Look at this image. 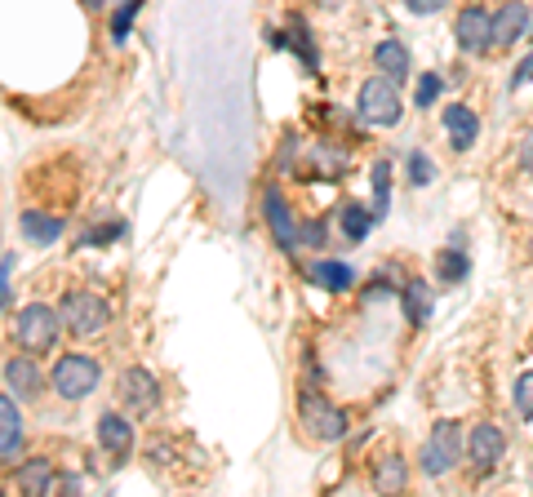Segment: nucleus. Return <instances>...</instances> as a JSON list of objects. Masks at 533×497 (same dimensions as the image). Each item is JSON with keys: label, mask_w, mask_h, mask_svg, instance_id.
I'll return each mask as SVG.
<instances>
[{"label": "nucleus", "mask_w": 533, "mask_h": 497, "mask_svg": "<svg viewBox=\"0 0 533 497\" xmlns=\"http://www.w3.org/2000/svg\"><path fill=\"white\" fill-rule=\"evenodd\" d=\"M58 333H63V320H58V311L45 306V302L23 306L18 320H14V337H18V347H23L27 356H49V351L58 347Z\"/></svg>", "instance_id": "f257e3e1"}, {"label": "nucleus", "mask_w": 533, "mask_h": 497, "mask_svg": "<svg viewBox=\"0 0 533 497\" xmlns=\"http://www.w3.org/2000/svg\"><path fill=\"white\" fill-rule=\"evenodd\" d=\"M102 382V365L94 356H85V351H67L54 360V391L67 399V404H76V399H89L99 391Z\"/></svg>", "instance_id": "f03ea898"}, {"label": "nucleus", "mask_w": 533, "mask_h": 497, "mask_svg": "<svg viewBox=\"0 0 533 497\" xmlns=\"http://www.w3.org/2000/svg\"><path fill=\"white\" fill-rule=\"evenodd\" d=\"M58 320H63V329L71 337H99L107 325H111V306L99 298V294H89V289H71L58 306Z\"/></svg>", "instance_id": "7ed1b4c3"}, {"label": "nucleus", "mask_w": 533, "mask_h": 497, "mask_svg": "<svg viewBox=\"0 0 533 497\" xmlns=\"http://www.w3.org/2000/svg\"><path fill=\"white\" fill-rule=\"evenodd\" d=\"M298 422H302V431L311 435V440H320V444H338L347 435V413L338 404H329L325 396H316V391H302L298 396Z\"/></svg>", "instance_id": "20e7f679"}, {"label": "nucleus", "mask_w": 533, "mask_h": 497, "mask_svg": "<svg viewBox=\"0 0 533 497\" xmlns=\"http://www.w3.org/2000/svg\"><path fill=\"white\" fill-rule=\"evenodd\" d=\"M463 462V431H458V422H435L432 440L423 444V475H432V480H440V475H449L454 466Z\"/></svg>", "instance_id": "39448f33"}, {"label": "nucleus", "mask_w": 533, "mask_h": 497, "mask_svg": "<svg viewBox=\"0 0 533 497\" xmlns=\"http://www.w3.org/2000/svg\"><path fill=\"white\" fill-rule=\"evenodd\" d=\"M356 107H361V116H365L369 125H396L400 120V94H396V80H387V76H369L365 85H361V94H356Z\"/></svg>", "instance_id": "423d86ee"}, {"label": "nucleus", "mask_w": 533, "mask_h": 497, "mask_svg": "<svg viewBox=\"0 0 533 497\" xmlns=\"http://www.w3.org/2000/svg\"><path fill=\"white\" fill-rule=\"evenodd\" d=\"M454 40H458V49L471 54V58L489 54L494 49V14L485 5H466L463 14H458V23H454Z\"/></svg>", "instance_id": "0eeeda50"}, {"label": "nucleus", "mask_w": 533, "mask_h": 497, "mask_svg": "<svg viewBox=\"0 0 533 497\" xmlns=\"http://www.w3.org/2000/svg\"><path fill=\"white\" fill-rule=\"evenodd\" d=\"M502 453H507V435H502L494 422H476L471 435H466V453H463L466 462L485 475V471H494V466L502 462Z\"/></svg>", "instance_id": "6e6552de"}, {"label": "nucleus", "mask_w": 533, "mask_h": 497, "mask_svg": "<svg viewBox=\"0 0 533 497\" xmlns=\"http://www.w3.org/2000/svg\"><path fill=\"white\" fill-rule=\"evenodd\" d=\"M263 218H266V227H271V235H276V244L285 254H298V223H294L289 200L280 196V187H266L263 192Z\"/></svg>", "instance_id": "1a4fd4ad"}, {"label": "nucleus", "mask_w": 533, "mask_h": 497, "mask_svg": "<svg viewBox=\"0 0 533 497\" xmlns=\"http://www.w3.org/2000/svg\"><path fill=\"white\" fill-rule=\"evenodd\" d=\"M116 391H120V404H125L130 413H152V409L161 404V382H156L147 368H125L120 382H116Z\"/></svg>", "instance_id": "9d476101"}, {"label": "nucleus", "mask_w": 533, "mask_h": 497, "mask_svg": "<svg viewBox=\"0 0 533 497\" xmlns=\"http://www.w3.org/2000/svg\"><path fill=\"white\" fill-rule=\"evenodd\" d=\"M18 453H23V413L14 396H0V466H18Z\"/></svg>", "instance_id": "9b49d317"}, {"label": "nucleus", "mask_w": 533, "mask_h": 497, "mask_svg": "<svg viewBox=\"0 0 533 497\" xmlns=\"http://www.w3.org/2000/svg\"><path fill=\"white\" fill-rule=\"evenodd\" d=\"M5 387L14 391L18 399H36L40 391H45V373L36 368V356H14L9 365H5Z\"/></svg>", "instance_id": "f8f14e48"}, {"label": "nucleus", "mask_w": 533, "mask_h": 497, "mask_svg": "<svg viewBox=\"0 0 533 497\" xmlns=\"http://www.w3.org/2000/svg\"><path fill=\"white\" fill-rule=\"evenodd\" d=\"M444 138L454 142V151H471L476 138H480V116L463 102H449L444 107Z\"/></svg>", "instance_id": "ddd939ff"}, {"label": "nucleus", "mask_w": 533, "mask_h": 497, "mask_svg": "<svg viewBox=\"0 0 533 497\" xmlns=\"http://www.w3.org/2000/svg\"><path fill=\"white\" fill-rule=\"evenodd\" d=\"M520 36H529V5H525V0H507L498 14H494V45L507 49V45H516Z\"/></svg>", "instance_id": "4468645a"}, {"label": "nucleus", "mask_w": 533, "mask_h": 497, "mask_svg": "<svg viewBox=\"0 0 533 497\" xmlns=\"http://www.w3.org/2000/svg\"><path fill=\"white\" fill-rule=\"evenodd\" d=\"M99 444L111 458H130L133 453V422H125V413H102L99 418Z\"/></svg>", "instance_id": "2eb2a0df"}, {"label": "nucleus", "mask_w": 533, "mask_h": 497, "mask_svg": "<svg viewBox=\"0 0 533 497\" xmlns=\"http://www.w3.org/2000/svg\"><path fill=\"white\" fill-rule=\"evenodd\" d=\"M18 227L27 235V244H54V240L63 235V218H54V213H45V209H23Z\"/></svg>", "instance_id": "dca6fc26"}, {"label": "nucleus", "mask_w": 533, "mask_h": 497, "mask_svg": "<svg viewBox=\"0 0 533 497\" xmlns=\"http://www.w3.org/2000/svg\"><path fill=\"white\" fill-rule=\"evenodd\" d=\"M373 67L387 76V80H409V67H413V58H409V49L400 45V40H382L378 49H373Z\"/></svg>", "instance_id": "f3484780"}, {"label": "nucleus", "mask_w": 533, "mask_h": 497, "mask_svg": "<svg viewBox=\"0 0 533 497\" xmlns=\"http://www.w3.org/2000/svg\"><path fill=\"white\" fill-rule=\"evenodd\" d=\"M311 280H316L320 289H329V294H347V289L356 285V271H351L347 263L320 258V263H311Z\"/></svg>", "instance_id": "a211bd4d"}, {"label": "nucleus", "mask_w": 533, "mask_h": 497, "mask_svg": "<svg viewBox=\"0 0 533 497\" xmlns=\"http://www.w3.org/2000/svg\"><path fill=\"white\" fill-rule=\"evenodd\" d=\"M18 489L23 493H54V462L49 458H27L18 466Z\"/></svg>", "instance_id": "6ab92c4d"}, {"label": "nucleus", "mask_w": 533, "mask_h": 497, "mask_svg": "<svg viewBox=\"0 0 533 497\" xmlns=\"http://www.w3.org/2000/svg\"><path fill=\"white\" fill-rule=\"evenodd\" d=\"M404 484H409V462L404 458L392 453V458H382V462L373 466V489L378 493H400Z\"/></svg>", "instance_id": "aec40b11"}, {"label": "nucleus", "mask_w": 533, "mask_h": 497, "mask_svg": "<svg viewBox=\"0 0 533 497\" xmlns=\"http://www.w3.org/2000/svg\"><path fill=\"white\" fill-rule=\"evenodd\" d=\"M400 302H404V316H409L413 325H427V320H432V289H427V280H409L404 294H400Z\"/></svg>", "instance_id": "412c9836"}, {"label": "nucleus", "mask_w": 533, "mask_h": 497, "mask_svg": "<svg viewBox=\"0 0 533 497\" xmlns=\"http://www.w3.org/2000/svg\"><path fill=\"white\" fill-rule=\"evenodd\" d=\"M435 275H440V280H449V285H463L466 275H471V258H466L463 249H440V258H435Z\"/></svg>", "instance_id": "4be33fe9"}, {"label": "nucleus", "mask_w": 533, "mask_h": 497, "mask_svg": "<svg viewBox=\"0 0 533 497\" xmlns=\"http://www.w3.org/2000/svg\"><path fill=\"white\" fill-rule=\"evenodd\" d=\"M369 182H373V223H382V213H387V192H392V165L387 160H373L369 169Z\"/></svg>", "instance_id": "5701e85b"}, {"label": "nucleus", "mask_w": 533, "mask_h": 497, "mask_svg": "<svg viewBox=\"0 0 533 497\" xmlns=\"http://www.w3.org/2000/svg\"><path fill=\"white\" fill-rule=\"evenodd\" d=\"M338 223H342V232L347 240H365L369 227H373V213H369L365 204H342V213H338Z\"/></svg>", "instance_id": "b1692460"}, {"label": "nucleus", "mask_w": 533, "mask_h": 497, "mask_svg": "<svg viewBox=\"0 0 533 497\" xmlns=\"http://www.w3.org/2000/svg\"><path fill=\"white\" fill-rule=\"evenodd\" d=\"M511 399H516V413H520V422H533V368L516 378V387H511Z\"/></svg>", "instance_id": "393cba45"}, {"label": "nucleus", "mask_w": 533, "mask_h": 497, "mask_svg": "<svg viewBox=\"0 0 533 497\" xmlns=\"http://www.w3.org/2000/svg\"><path fill=\"white\" fill-rule=\"evenodd\" d=\"M444 94V76L435 71H423L418 76V94H413V107H435V98Z\"/></svg>", "instance_id": "a878e982"}, {"label": "nucleus", "mask_w": 533, "mask_h": 497, "mask_svg": "<svg viewBox=\"0 0 533 497\" xmlns=\"http://www.w3.org/2000/svg\"><path fill=\"white\" fill-rule=\"evenodd\" d=\"M138 9H142V0H130L125 9H116V18H111V40H116V45H125V36L133 32V14H138Z\"/></svg>", "instance_id": "bb28decb"}, {"label": "nucleus", "mask_w": 533, "mask_h": 497, "mask_svg": "<svg viewBox=\"0 0 533 497\" xmlns=\"http://www.w3.org/2000/svg\"><path fill=\"white\" fill-rule=\"evenodd\" d=\"M285 45H289V49H294V54H298V58H302L307 67H311V71L320 67V58H316V45H311L307 27H294V40H285Z\"/></svg>", "instance_id": "cd10ccee"}, {"label": "nucleus", "mask_w": 533, "mask_h": 497, "mask_svg": "<svg viewBox=\"0 0 533 497\" xmlns=\"http://www.w3.org/2000/svg\"><path fill=\"white\" fill-rule=\"evenodd\" d=\"M432 178H435V165H432V160H427L423 151H409V182H413V187H427Z\"/></svg>", "instance_id": "c85d7f7f"}, {"label": "nucleus", "mask_w": 533, "mask_h": 497, "mask_svg": "<svg viewBox=\"0 0 533 497\" xmlns=\"http://www.w3.org/2000/svg\"><path fill=\"white\" fill-rule=\"evenodd\" d=\"M125 235V223H107V227H94V232L80 235V244L89 249V244H107V240H120Z\"/></svg>", "instance_id": "c756f323"}, {"label": "nucleus", "mask_w": 533, "mask_h": 497, "mask_svg": "<svg viewBox=\"0 0 533 497\" xmlns=\"http://www.w3.org/2000/svg\"><path fill=\"white\" fill-rule=\"evenodd\" d=\"M329 240V227L325 223H302L298 227V244H307V249H320Z\"/></svg>", "instance_id": "7c9ffc66"}, {"label": "nucleus", "mask_w": 533, "mask_h": 497, "mask_svg": "<svg viewBox=\"0 0 533 497\" xmlns=\"http://www.w3.org/2000/svg\"><path fill=\"white\" fill-rule=\"evenodd\" d=\"M529 80H533V54H529V58H520V63H516V71H511V89H525Z\"/></svg>", "instance_id": "2f4dec72"}, {"label": "nucleus", "mask_w": 533, "mask_h": 497, "mask_svg": "<svg viewBox=\"0 0 533 497\" xmlns=\"http://www.w3.org/2000/svg\"><path fill=\"white\" fill-rule=\"evenodd\" d=\"M9 271H14V254L0 258V311H5V302H9Z\"/></svg>", "instance_id": "473e14b6"}, {"label": "nucleus", "mask_w": 533, "mask_h": 497, "mask_svg": "<svg viewBox=\"0 0 533 497\" xmlns=\"http://www.w3.org/2000/svg\"><path fill=\"white\" fill-rule=\"evenodd\" d=\"M444 5H449V0H404L409 14H440Z\"/></svg>", "instance_id": "72a5a7b5"}, {"label": "nucleus", "mask_w": 533, "mask_h": 497, "mask_svg": "<svg viewBox=\"0 0 533 497\" xmlns=\"http://www.w3.org/2000/svg\"><path fill=\"white\" fill-rule=\"evenodd\" d=\"M520 165H525V169L533 173V129L525 133V147H520Z\"/></svg>", "instance_id": "f704fd0d"}, {"label": "nucleus", "mask_w": 533, "mask_h": 497, "mask_svg": "<svg viewBox=\"0 0 533 497\" xmlns=\"http://www.w3.org/2000/svg\"><path fill=\"white\" fill-rule=\"evenodd\" d=\"M102 5H107V0H85V9H102Z\"/></svg>", "instance_id": "c9c22d12"}, {"label": "nucleus", "mask_w": 533, "mask_h": 497, "mask_svg": "<svg viewBox=\"0 0 533 497\" xmlns=\"http://www.w3.org/2000/svg\"><path fill=\"white\" fill-rule=\"evenodd\" d=\"M0 493H5V489H0Z\"/></svg>", "instance_id": "e433bc0d"}]
</instances>
